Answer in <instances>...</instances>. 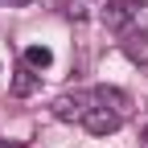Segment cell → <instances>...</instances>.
Returning <instances> with one entry per match:
<instances>
[{"mask_svg":"<svg viewBox=\"0 0 148 148\" xmlns=\"http://www.w3.org/2000/svg\"><path fill=\"white\" fill-rule=\"evenodd\" d=\"M90 12H95L90 0H66V16H70V21H86Z\"/></svg>","mask_w":148,"mask_h":148,"instance_id":"obj_9","label":"cell"},{"mask_svg":"<svg viewBox=\"0 0 148 148\" xmlns=\"http://www.w3.org/2000/svg\"><path fill=\"white\" fill-rule=\"evenodd\" d=\"M90 103H95V95H82V90H74V95H58L49 111H53L58 119H78V123H82V115L90 111Z\"/></svg>","mask_w":148,"mask_h":148,"instance_id":"obj_1","label":"cell"},{"mask_svg":"<svg viewBox=\"0 0 148 148\" xmlns=\"http://www.w3.org/2000/svg\"><path fill=\"white\" fill-rule=\"evenodd\" d=\"M119 119H123V115H115L111 107H90L86 115H82V127H86L90 136H111V132L119 127Z\"/></svg>","mask_w":148,"mask_h":148,"instance_id":"obj_2","label":"cell"},{"mask_svg":"<svg viewBox=\"0 0 148 148\" xmlns=\"http://www.w3.org/2000/svg\"><path fill=\"white\" fill-rule=\"evenodd\" d=\"M103 25H107V29H127V0H107Z\"/></svg>","mask_w":148,"mask_h":148,"instance_id":"obj_5","label":"cell"},{"mask_svg":"<svg viewBox=\"0 0 148 148\" xmlns=\"http://www.w3.org/2000/svg\"><path fill=\"white\" fill-rule=\"evenodd\" d=\"M0 4H8V8H16V4H29V0H0Z\"/></svg>","mask_w":148,"mask_h":148,"instance_id":"obj_10","label":"cell"},{"mask_svg":"<svg viewBox=\"0 0 148 148\" xmlns=\"http://www.w3.org/2000/svg\"><path fill=\"white\" fill-rule=\"evenodd\" d=\"M127 25L148 33V0H127Z\"/></svg>","mask_w":148,"mask_h":148,"instance_id":"obj_7","label":"cell"},{"mask_svg":"<svg viewBox=\"0 0 148 148\" xmlns=\"http://www.w3.org/2000/svg\"><path fill=\"white\" fill-rule=\"evenodd\" d=\"M90 95H95V103L111 107L115 115H127V95H123V90H115V86H99V90H90Z\"/></svg>","mask_w":148,"mask_h":148,"instance_id":"obj_4","label":"cell"},{"mask_svg":"<svg viewBox=\"0 0 148 148\" xmlns=\"http://www.w3.org/2000/svg\"><path fill=\"white\" fill-rule=\"evenodd\" d=\"M33 90H37V74H33L29 66H25V70H16V78H12V95H21V99H25V95H33Z\"/></svg>","mask_w":148,"mask_h":148,"instance_id":"obj_8","label":"cell"},{"mask_svg":"<svg viewBox=\"0 0 148 148\" xmlns=\"http://www.w3.org/2000/svg\"><path fill=\"white\" fill-rule=\"evenodd\" d=\"M119 45H123V58H127V62H136V66H148V33L132 29V33H127Z\"/></svg>","mask_w":148,"mask_h":148,"instance_id":"obj_3","label":"cell"},{"mask_svg":"<svg viewBox=\"0 0 148 148\" xmlns=\"http://www.w3.org/2000/svg\"><path fill=\"white\" fill-rule=\"evenodd\" d=\"M25 66L29 70H49L53 66V49L49 45H29L25 49Z\"/></svg>","mask_w":148,"mask_h":148,"instance_id":"obj_6","label":"cell"},{"mask_svg":"<svg viewBox=\"0 0 148 148\" xmlns=\"http://www.w3.org/2000/svg\"><path fill=\"white\" fill-rule=\"evenodd\" d=\"M0 148H4V144H0Z\"/></svg>","mask_w":148,"mask_h":148,"instance_id":"obj_12","label":"cell"},{"mask_svg":"<svg viewBox=\"0 0 148 148\" xmlns=\"http://www.w3.org/2000/svg\"><path fill=\"white\" fill-rule=\"evenodd\" d=\"M144 140H148V123H144Z\"/></svg>","mask_w":148,"mask_h":148,"instance_id":"obj_11","label":"cell"}]
</instances>
